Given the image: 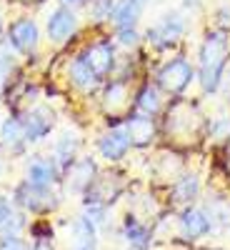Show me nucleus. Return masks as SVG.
<instances>
[{
	"label": "nucleus",
	"instance_id": "obj_13",
	"mask_svg": "<svg viewBox=\"0 0 230 250\" xmlns=\"http://www.w3.org/2000/svg\"><path fill=\"white\" fill-rule=\"evenodd\" d=\"M68 175H70V185L75 190H88V188L95 183V163L90 158H83L78 163H73L68 168Z\"/></svg>",
	"mask_w": 230,
	"mask_h": 250
},
{
	"label": "nucleus",
	"instance_id": "obj_18",
	"mask_svg": "<svg viewBox=\"0 0 230 250\" xmlns=\"http://www.w3.org/2000/svg\"><path fill=\"white\" fill-rule=\"evenodd\" d=\"M78 135H73V133H65L60 140H58V145H55V155H53V160L60 165V168H70L73 165V158H75V153H78Z\"/></svg>",
	"mask_w": 230,
	"mask_h": 250
},
{
	"label": "nucleus",
	"instance_id": "obj_24",
	"mask_svg": "<svg viewBox=\"0 0 230 250\" xmlns=\"http://www.w3.org/2000/svg\"><path fill=\"white\" fill-rule=\"evenodd\" d=\"M123 98H125V85L123 83H110V88L105 93V105L115 110L118 105H123Z\"/></svg>",
	"mask_w": 230,
	"mask_h": 250
},
{
	"label": "nucleus",
	"instance_id": "obj_5",
	"mask_svg": "<svg viewBox=\"0 0 230 250\" xmlns=\"http://www.w3.org/2000/svg\"><path fill=\"white\" fill-rule=\"evenodd\" d=\"M75 28H78V20H75L73 10H68V8H58L48 18V35L53 43H65L75 33Z\"/></svg>",
	"mask_w": 230,
	"mask_h": 250
},
{
	"label": "nucleus",
	"instance_id": "obj_14",
	"mask_svg": "<svg viewBox=\"0 0 230 250\" xmlns=\"http://www.w3.org/2000/svg\"><path fill=\"white\" fill-rule=\"evenodd\" d=\"M140 3L138 0H120V3L113 8V23L120 28V30H130L135 23H138V18H140Z\"/></svg>",
	"mask_w": 230,
	"mask_h": 250
},
{
	"label": "nucleus",
	"instance_id": "obj_10",
	"mask_svg": "<svg viewBox=\"0 0 230 250\" xmlns=\"http://www.w3.org/2000/svg\"><path fill=\"white\" fill-rule=\"evenodd\" d=\"M98 148H100V155L105 160H120L130 148V138L123 130H110V133H105L100 138Z\"/></svg>",
	"mask_w": 230,
	"mask_h": 250
},
{
	"label": "nucleus",
	"instance_id": "obj_7",
	"mask_svg": "<svg viewBox=\"0 0 230 250\" xmlns=\"http://www.w3.org/2000/svg\"><path fill=\"white\" fill-rule=\"evenodd\" d=\"M58 178H60V165L53 158H35V160H30V165H28V183L50 188L53 183H58Z\"/></svg>",
	"mask_w": 230,
	"mask_h": 250
},
{
	"label": "nucleus",
	"instance_id": "obj_4",
	"mask_svg": "<svg viewBox=\"0 0 230 250\" xmlns=\"http://www.w3.org/2000/svg\"><path fill=\"white\" fill-rule=\"evenodd\" d=\"M185 23H183V18L178 13H168L165 18H160V23H155L150 30H148V40L155 45V48H165V45H170L173 40L180 38Z\"/></svg>",
	"mask_w": 230,
	"mask_h": 250
},
{
	"label": "nucleus",
	"instance_id": "obj_28",
	"mask_svg": "<svg viewBox=\"0 0 230 250\" xmlns=\"http://www.w3.org/2000/svg\"><path fill=\"white\" fill-rule=\"evenodd\" d=\"M65 3H83V0H65Z\"/></svg>",
	"mask_w": 230,
	"mask_h": 250
},
{
	"label": "nucleus",
	"instance_id": "obj_29",
	"mask_svg": "<svg viewBox=\"0 0 230 250\" xmlns=\"http://www.w3.org/2000/svg\"><path fill=\"white\" fill-rule=\"evenodd\" d=\"M0 33H3V23H0Z\"/></svg>",
	"mask_w": 230,
	"mask_h": 250
},
{
	"label": "nucleus",
	"instance_id": "obj_11",
	"mask_svg": "<svg viewBox=\"0 0 230 250\" xmlns=\"http://www.w3.org/2000/svg\"><path fill=\"white\" fill-rule=\"evenodd\" d=\"M210 228H213V220L208 218L203 210H185L183 218H180V233L185 238H190V240L203 238Z\"/></svg>",
	"mask_w": 230,
	"mask_h": 250
},
{
	"label": "nucleus",
	"instance_id": "obj_6",
	"mask_svg": "<svg viewBox=\"0 0 230 250\" xmlns=\"http://www.w3.org/2000/svg\"><path fill=\"white\" fill-rule=\"evenodd\" d=\"M23 130H25V140H40V138H45L50 130H53V113L48 108H35L30 110L23 120Z\"/></svg>",
	"mask_w": 230,
	"mask_h": 250
},
{
	"label": "nucleus",
	"instance_id": "obj_27",
	"mask_svg": "<svg viewBox=\"0 0 230 250\" xmlns=\"http://www.w3.org/2000/svg\"><path fill=\"white\" fill-rule=\"evenodd\" d=\"M120 43L123 45H135L138 43V33L130 28V30H120Z\"/></svg>",
	"mask_w": 230,
	"mask_h": 250
},
{
	"label": "nucleus",
	"instance_id": "obj_17",
	"mask_svg": "<svg viewBox=\"0 0 230 250\" xmlns=\"http://www.w3.org/2000/svg\"><path fill=\"white\" fill-rule=\"evenodd\" d=\"M70 80L75 83L78 88H83V90H93L98 83H100V78L90 70V65L85 60H83L80 55L70 62Z\"/></svg>",
	"mask_w": 230,
	"mask_h": 250
},
{
	"label": "nucleus",
	"instance_id": "obj_21",
	"mask_svg": "<svg viewBox=\"0 0 230 250\" xmlns=\"http://www.w3.org/2000/svg\"><path fill=\"white\" fill-rule=\"evenodd\" d=\"M138 108L143 110V113H158V108H160V98H158V90L155 88H143L140 90V95H138Z\"/></svg>",
	"mask_w": 230,
	"mask_h": 250
},
{
	"label": "nucleus",
	"instance_id": "obj_30",
	"mask_svg": "<svg viewBox=\"0 0 230 250\" xmlns=\"http://www.w3.org/2000/svg\"><path fill=\"white\" fill-rule=\"evenodd\" d=\"M138 3H140V5H143V3H145V0H138Z\"/></svg>",
	"mask_w": 230,
	"mask_h": 250
},
{
	"label": "nucleus",
	"instance_id": "obj_16",
	"mask_svg": "<svg viewBox=\"0 0 230 250\" xmlns=\"http://www.w3.org/2000/svg\"><path fill=\"white\" fill-rule=\"evenodd\" d=\"M0 140L8 150L20 153L25 145V130H23V123L20 120H5L3 128H0Z\"/></svg>",
	"mask_w": 230,
	"mask_h": 250
},
{
	"label": "nucleus",
	"instance_id": "obj_1",
	"mask_svg": "<svg viewBox=\"0 0 230 250\" xmlns=\"http://www.w3.org/2000/svg\"><path fill=\"white\" fill-rule=\"evenodd\" d=\"M228 58V40L223 33H210L205 40V45L200 50V83L203 88L210 93L218 90L223 80V68Z\"/></svg>",
	"mask_w": 230,
	"mask_h": 250
},
{
	"label": "nucleus",
	"instance_id": "obj_8",
	"mask_svg": "<svg viewBox=\"0 0 230 250\" xmlns=\"http://www.w3.org/2000/svg\"><path fill=\"white\" fill-rule=\"evenodd\" d=\"M10 43L20 53H33L38 48V25L33 20H18L10 25Z\"/></svg>",
	"mask_w": 230,
	"mask_h": 250
},
{
	"label": "nucleus",
	"instance_id": "obj_22",
	"mask_svg": "<svg viewBox=\"0 0 230 250\" xmlns=\"http://www.w3.org/2000/svg\"><path fill=\"white\" fill-rule=\"evenodd\" d=\"M15 65V58H13V43L10 40H0V80L3 75H8Z\"/></svg>",
	"mask_w": 230,
	"mask_h": 250
},
{
	"label": "nucleus",
	"instance_id": "obj_26",
	"mask_svg": "<svg viewBox=\"0 0 230 250\" xmlns=\"http://www.w3.org/2000/svg\"><path fill=\"white\" fill-rule=\"evenodd\" d=\"M228 130H230V120H225V118H218V120L213 123V128H210V135H213V138H223Z\"/></svg>",
	"mask_w": 230,
	"mask_h": 250
},
{
	"label": "nucleus",
	"instance_id": "obj_9",
	"mask_svg": "<svg viewBox=\"0 0 230 250\" xmlns=\"http://www.w3.org/2000/svg\"><path fill=\"white\" fill-rule=\"evenodd\" d=\"M80 58L88 62L90 70L98 78H105L110 73V68H113V48H110V43H95V45H90L85 53H83Z\"/></svg>",
	"mask_w": 230,
	"mask_h": 250
},
{
	"label": "nucleus",
	"instance_id": "obj_19",
	"mask_svg": "<svg viewBox=\"0 0 230 250\" xmlns=\"http://www.w3.org/2000/svg\"><path fill=\"white\" fill-rule=\"evenodd\" d=\"M128 138L135 145H145L153 140V120L143 118V115H133L128 120Z\"/></svg>",
	"mask_w": 230,
	"mask_h": 250
},
{
	"label": "nucleus",
	"instance_id": "obj_3",
	"mask_svg": "<svg viewBox=\"0 0 230 250\" xmlns=\"http://www.w3.org/2000/svg\"><path fill=\"white\" fill-rule=\"evenodd\" d=\"M190 78H193V68H190V62L183 60V58L170 60L168 65L160 70V75H158L160 85L165 90H170V93H180L188 83H190Z\"/></svg>",
	"mask_w": 230,
	"mask_h": 250
},
{
	"label": "nucleus",
	"instance_id": "obj_25",
	"mask_svg": "<svg viewBox=\"0 0 230 250\" xmlns=\"http://www.w3.org/2000/svg\"><path fill=\"white\" fill-rule=\"evenodd\" d=\"M0 250H25V245L20 243L18 235H3L0 238Z\"/></svg>",
	"mask_w": 230,
	"mask_h": 250
},
{
	"label": "nucleus",
	"instance_id": "obj_2",
	"mask_svg": "<svg viewBox=\"0 0 230 250\" xmlns=\"http://www.w3.org/2000/svg\"><path fill=\"white\" fill-rule=\"evenodd\" d=\"M15 200L30 213H50L58 208V195L50 190V188L43 185H33V183H23L18 185L15 190Z\"/></svg>",
	"mask_w": 230,
	"mask_h": 250
},
{
	"label": "nucleus",
	"instance_id": "obj_15",
	"mask_svg": "<svg viewBox=\"0 0 230 250\" xmlns=\"http://www.w3.org/2000/svg\"><path fill=\"white\" fill-rule=\"evenodd\" d=\"M123 230H125V240H128L135 250H148L150 248V230L138 218H133V215L125 218Z\"/></svg>",
	"mask_w": 230,
	"mask_h": 250
},
{
	"label": "nucleus",
	"instance_id": "obj_23",
	"mask_svg": "<svg viewBox=\"0 0 230 250\" xmlns=\"http://www.w3.org/2000/svg\"><path fill=\"white\" fill-rule=\"evenodd\" d=\"M113 15V0H90V18L93 20H108Z\"/></svg>",
	"mask_w": 230,
	"mask_h": 250
},
{
	"label": "nucleus",
	"instance_id": "obj_12",
	"mask_svg": "<svg viewBox=\"0 0 230 250\" xmlns=\"http://www.w3.org/2000/svg\"><path fill=\"white\" fill-rule=\"evenodd\" d=\"M98 245V233L95 225L88 218H78L73 223V240H70V250H95Z\"/></svg>",
	"mask_w": 230,
	"mask_h": 250
},
{
	"label": "nucleus",
	"instance_id": "obj_20",
	"mask_svg": "<svg viewBox=\"0 0 230 250\" xmlns=\"http://www.w3.org/2000/svg\"><path fill=\"white\" fill-rule=\"evenodd\" d=\"M198 190H200L198 178H195V175H185V178H180V180L175 183L173 198H175L178 203H190L193 198H198Z\"/></svg>",
	"mask_w": 230,
	"mask_h": 250
}]
</instances>
